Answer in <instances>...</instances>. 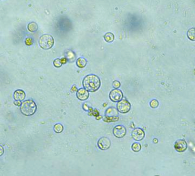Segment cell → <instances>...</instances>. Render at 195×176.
Segmentation results:
<instances>
[{"instance_id": "obj_1", "label": "cell", "mask_w": 195, "mask_h": 176, "mask_svg": "<svg viewBox=\"0 0 195 176\" xmlns=\"http://www.w3.org/2000/svg\"><path fill=\"white\" fill-rule=\"evenodd\" d=\"M84 88L87 91L94 92L99 90L101 86V80L98 76L94 74L86 75L82 80Z\"/></svg>"}, {"instance_id": "obj_2", "label": "cell", "mask_w": 195, "mask_h": 176, "mask_svg": "<svg viewBox=\"0 0 195 176\" xmlns=\"http://www.w3.org/2000/svg\"><path fill=\"white\" fill-rule=\"evenodd\" d=\"M20 111L24 115L26 116H32L37 111V105L33 100L29 99L24 101L21 104Z\"/></svg>"}, {"instance_id": "obj_3", "label": "cell", "mask_w": 195, "mask_h": 176, "mask_svg": "<svg viewBox=\"0 0 195 176\" xmlns=\"http://www.w3.org/2000/svg\"><path fill=\"white\" fill-rule=\"evenodd\" d=\"M39 45L42 49L48 50L51 49L54 44L53 37L49 34H44L39 39Z\"/></svg>"}, {"instance_id": "obj_4", "label": "cell", "mask_w": 195, "mask_h": 176, "mask_svg": "<svg viewBox=\"0 0 195 176\" xmlns=\"http://www.w3.org/2000/svg\"><path fill=\"white\" fill-rule=\"evenodd\" d=\"M131 109V104L126 99H121L117 102V110L120 113L125 114L129 112Z\"/></svg>"}, {"instance_id": "obj_5", "label": "cell", "mask_w": 195, "mask_h": 176, "mask_svg": "<svg viewBox=\"0 0 195 176\" xmlns=\"http://www.w3.org/2000/svg\"><path fill=\"white\" fill-rule=\"evenodd\" d=\"M118 111L117 108L114 107H109L105 111V119H108L105 121L108 122L109 120H111V121H115L119 120Z\"/></svg>"}, {"instance_id": "obj_6", "label": "cell", "mask_w": 195, "mask_h": 176, "mask_svg": "<svg viewBox=\"0 0 195 176\" xmlns=\"http://www.w3.org/2000/svg\"><path fill=\"white\" fill-rule=\"evenodd\" d=\"M109 98L113 102L117 103L123 98V93L121 90L118 88H115L110 92Z\"/></svg>"}, {"instance_id": "obj_7", "label": "cell", "mask_w": 195, "mask_h": 176, "mask_svg": "<svg viewBox=\"0 0 195 176\" xmlns=\"http://www.w3.org/2000/svg\"><path fill=\"white\" fill-rule=\"evenodd\" d=\"M98 147L102 150H106L110 148L111 146V141L109 138L106 137H102L97 142Z\"/></svg>"}, {"instance_id": "obj_8", "label": "cell", "mask_w": 195, "mask_h": 176, "mask_svg": "<svg viewBox=\"0 0 195 176\" xmlns=\"http://www.w3.org/2000/svg\"><path fill=\"white\" fill-rule=\"evenodd\" d=\"M113 134L116 137L121 138L126 135V129L122 125H116L113 129Z\"/></svg>"}, {"instance_id": "obj_9", "label": "cell", "mask_w": 195, "mask_h": 176, "mask_svg": "<svg viewBox=\"0 0 195 176\" xmlns=\"http://www.w3.org/2000/svg\"><path fill=\"white\" fill-rule=\"evenodd\" d=\"M145 136L144 131L141 128H136L132 131V137L136 141H140L144 139Z\"/></svg>"}, {"instance_id": "obj_10", "label": "cell", "mask_w": 195, "mask_h": 176, "mask_svg": "<svg viewBox=\"0 0 195 176\" xmlns=\"http://www.w3.org/2000/svg\"><path fill=\"white\" fill-rule=\"evenodd\" d=\"M174 148L177 152H184L187 149L188 145L184 140L179 139L177 140L174 143Z\"/></svg>"}, {"instance_id": "obj_11", "label": "cell", "mask_w": 195, "mask_h": 176, "mask_svg": "<svg viewBox=\"0 0 195 176\" xmlns=\"http://www.w3.org/2000/svg\"><path fill=\"white\" fill-rule=\"evenodd\" d=\"M76 96L79 100L81 101H85L88 99L89 96V91H87L84 88H80L79 90L77 91Z\"/></svg>"}, {"instance_id": "obj_12", "label": "cell", "mask_w": 195, "mask_h": 176, "mask_svg": "<svg viewBox=\"0 0 195 176\" xmlns=\"http://www.w3.org/2000/svg\"><path fill=\"white\" fill-rule=\"evenodd\" d=\"M26 94L25 92L22 90H17L14 91L13 94V98L15 100L23 101L25 99Z\"/></svg>"}, {"instance_id": "obj_13", "label": "cell", "mask_w": 195, "mask_h": 176, "mask_svg": "<svg viewBox=\"0 0 195 176\" xmlns=\"http://www.w3.org/2000/svg\"><path fill=\"white\" fill-rule=\"evenodd\" d=\"M76 64L79 68H84L87 64V61L85 58L81 57V58H79L77 59Z\"/></svg>"}, {"instance_id": "obj_14", "label": "cell", "mask_w": 195, "mask_h": 176, "mask_svg": "<svg viewBox=\"0 0 195 176\" xmlns=\"http://www.w3.org/2000/svg\"><path fill=\"white\" fill-rule=\"evenodd\" d=\"M27 29L31 32H36L38 30V25L34 22H31L27 25Z\"/></svg>"}, {"instance_id": "obj_15", "label": "cell", "mask_w": 195, "mask_h": 176, "mask_svg": "<svg viewBox=\"0 0 195 176\" xmlns=\"http://www.w3.org/2000/svg\"><path fill=\"white\" fill-rule=\"evenodd\" d=\"M53 130H54V132L56 133H60L62 132V131H63L64 127H63V125L61 124L57 123V124H56L54 125Z\"/></svg>"}, {"instance_id": "obj_16", "label": "cell", "mask_w": 195, "mask_h": 176, "mask_svg": "<svg viewBox=\"0 0 195 176\" xmlns=\"http://www.w3.org/2000/svg\"><path fill=\"white\" fill-rule=\"evenodd\" d=\"M104 37L105 41L109 43L112 42L113 41L114 38V35L112 33H107L106 34H105Z\"/></svg>"}, {"instance_id": "obj_17", "label": "cell", "mask_w": 195, "mask_h": 176, "mask_svg": "<svg viewBox=\"0 0 195 176\" xmlns=\"http://www.w3.org/2000/svg\"><path fill=\"white\" fill-rule=\"evenodd\" d=\"M132 149L134 152H138L141 149V145L139 143H134L132 145Z\"/></svg>"}, {"instance_id": "obj_18", "label": "cell", "mask_w": 195, "mask_h": 176, "mask_svg": "<svg viewBox=\"0 0 195 176\" xmlns=\"http://www.w3.org/2000/svg\"><path fill=\"white\" fill-rule=\"evenodd\" d=\"M187 36L190 40L194 41L195 40V36H194V28H192L189 29L188 33H187Z\"/></svg>"}, {"instance_id": "obj_19", "label": "cell", "mask_w": 195, "mask_h": 176, "mask_svg": "<svg viewBox=\"0 0 195 176\" xmlns=\"http://www.w3.org/2000/svg\"><path fill=\"white\" fill-rule=\"evenodd\" d=\"M149 105L151 106V107L152 108H156L159 107V101L156 99H153L149 103Z\"/></svg>"}, {"instance_id": "obj_20", "label": "cell", "mask_w": 195, "mask_h": 176, "mask_svg": "<svg viewBox=\"0 0 195 176\" xmlns=\"http://www.w3.org/2000/svg\"><path fill=\"white\" fill-rule=\"evenodd\" d=\"M53 65L57 68H60L62 65L60 59L57 58L53 61Z\"/></svg>"}, {"instance_id": "obj_21", "label": "cell", "mask_w": 195, "mask_h": 176, "mask_svg": "<svg viewBox=\"0 0 195 176\" xmlns=\"http://www.w3.org/2000/svg\"><path fill=\"white\" fill-rule=\"evenodd\" d=\"M112 86H113L114 88H119L120 87L121 83L118 80H115L113 81V83H112Z\"/></svg>"}, {"instance_id": "obj_22", "label": "cell", "mask_w": 195, "mask_h": 176, "mask_svg": "<svg viewBox=\"0 0 195 176\" xmlns=\"http://www.w3.org/2000/svg\"><path fill=\"white\" fill-rule=\"evenodd\" d=\"M33 40H32V39L31 38H27L25 40V44H26V45L27 46H31L32 45V44H33Z\"/></svg>"}, {"instance_id": "obj_23", "label": "cell", "mask_w": 195, "mask_h": 176, "mask_svg": "<svg viewBox=\"0 0 195 176\" xmlns=\"http://www.w3.org/2000/svg\"><path fill=\"white\" fill-rule=\"evenodd\" d=\"M77 90V88L76 85H74L72 87V88L71 89V92H76Z\"/></svg>"}, {"instance_id": "obj_24", "label": "cell", "mask_w": 195, "mask_h": 176, "mask_svg": "<svg viewBox=\"0 0 195 176\" xmlns=\"http://www.w3.org/2000/svg\"><path fill=\"white\" fill-rule=\"evenodd\" d=\"M4 153V149L2 146L0 145V156L3 155Z\"/></svg>"}, {"instance_id": "obj_25", "label": "cell", "mask_w": 195, "mask_h": 176, "mask_svg": "<svg viewBox=\"0 0 195 176\" xmlns=\"http://www.w3.org/2000/svg\"><path fill=\"white\" fill-rule=\"evenodd\" d=\"M14 104L16 105L17 106H20L21 104V101H17V100H16L14 102Z\"/></svg>"}, {"instance_id": "obj_26", "label": "cell", "mask_w": 195, "mask_h": 176, "mask_svg": "<svg viewBox=\"0 0 195 176\" xmlns=\"http://www.w3.org/2000/svg\"><path fill=\"white\" fill-rule=\"evenodd\" d=\"M61 62H62V64H66V62H67V59L66 58H62L61 59Z\"/></svg>"}]
</instances>
